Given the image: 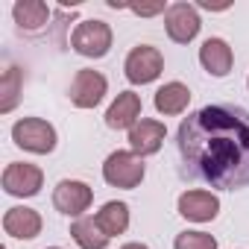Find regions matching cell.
<instances>
[{
  "label": "cell",
  "instance_id": "obj_15",
  "mask_svg": "<svg viewBox=\"0 0 249 249\" xmlns=\"http://www.w3.org/2000/svg\"><path fill=\"white\" fill-rule=\"evenodd\" d=\"M12 15H15V24L24 33H38L50 21V9H47V3H41V0H18L12 6Z\"/></svg>",
  "mask_w": 249,
  "mask_h": 249
},
{
  "label": "cell",
  "instance_id": "obj_16",
  "mask_svg": "<svg viewBox=\"0 0 249 249\" xmlns=\"http://www.w3.org/2000/svg\"><path fill=\"white\" fill-rule=\"evenodd\" d=\"M191 103V91L182 82H167L156 91V108L161 114H182Z\"/></svg>",
  "mask_w": 249,
  "mask_h": 249
},
{
  "label": "cell",
  "instance_id": "obj_6",
  "mask_svg": "<svg viewBox=\"0 0 249 249\" xmlns=\"http://www.w3.org/2000/svg\"><path fill=\"white\" fill-rule=\"evenodd\" d=\"M164 27H167L170 41L188 44V41L196 38V33H199L202 24H199V15H196V6H191V3H173L164 12Z\"/></svg>",
  "mask_w": 249,
  "mask_h": 249
},
{
  "label": "cell",
  "instance_id": "obj_1",
  "mask_svg": "<svg viewBox=\"0 0 249 249\" xmlns=\"http://www.w3.org/2000/svg\"><path fill=\"white\" fill-rule=\"evenodd\" d=\"M182 176L220 191L249 185V111L211 103L182 120L176 132Z\"/></svg>",
  "mask_w": 249,
  "mask_h": 249
},
{
  "label": "cell",
  "instance_id": "obj_12",
  "mask_svg": "<svg viewBox=\"0 0 249 249\" xmlns=\"http://www.w3.org/2000/svg\"><path fill=\"white\" fill-rule=\"evenodd\" d=\"M141 117V97L135 91H123L106 111V123L111 129H132Z\"/></svg>",
  "mask_w": 249,
  "mask_h": 249
},
{
  "label": "cell",
  "instance_id": "obj_9",
  "mask_svg": "<svg viewBox=\"0 0 249 249\" xmlns=\"http://www.w3.org/2000/svg\"><path fill=\"white\" fill-rule=\"evenodd\" d=\"M91 188L85 182H76V179H62L53 191V205L68 214V217H79L82 211H88L91 205Z\"/></svg>",
  "mask_w": 249,
  "mask_h": 249
},
{
  "label": "cell",
  "instance_id": "obj_11",
  "mask_svg": "<svg viewBox=\"0 0 249 249\" xmlns=\"http://www.w3.org/2000/svg\"><path fill=\"white\" fill-rule=\"evenodd\" d=\"M220 211V199L211 191H188L179 196V214L194 223H208Z\"/></svg>",
  "mask_w": 249,
  "mask_h": 249
},
{
  "label": "cell",
  "instance_id": "obj_21",
  "mask_svg": "<svg viewBox=\"0 0 249 249\" xmlns=\"http://www.w3.org/2000/svg\"><path fill=\"white\" fill-rule=\"evenodd\" d=\"M135 15H144V18H150V15H159V12H164V3H141V6H129Z\"/></svg>",
  "mask_w": 249,
  "mask_h": 249
},
{
  "label": "cell",
  "instance_id": "obj_2",
  "mask_svg": "<svg viewBox=\"0 0 249 249\" xmlns=\"http://www.w3.org/2000/svg\"><path fill=\"white\" fill-rule=\"evenodd\" d=\"M103 179L111 185V188H123V191H132L141 185L144 179V161L135 156V153H126V150H117L106 159L103 164Z\"/></svg>",
  "mask_w": 249,
  "mask_h": 249
},
{
  "label": "cell",
  "instance_id": "obj_14",
  "mask_svg": "<svg viewBox=\"0 0 249 249\" xmlns=\"http://www.w3.org/2000/svg\"><path fill=\"white\" fill-rule=\"evenodd\" d=\"M3 229H6V234H12V237L33 240V237L41 231V217H38V211H33V208L18 205V208H9V211H6Z\"/></svg>",
  "mask_w": 249,
  "mask_h": 249
},
{
  "label": "cell",
  "instance_id": "obj_4",
  "mask_svg": "<svg viewBox=\"0 0 249 249\" xmlns=\"http://www.w3.org/2000/svg\"><path fill=\"white\" fill-rule=\"evenodd\" d=\"M71 44L79 56H88V59H100L108 53L111 47V27L106 21H82L73 36H71Z\"/></svg>",
  "mask_w": 249,
  "mask_h": 249
},
{
  "label": "cell",
  "instance_id": "obj_5",
  "mask_svg": "<svg viewBox=\"0 0 249 249\" xmlns=\"http://www.w3.org/2000/svg\"><path fill=\"white\" fill-rule=\"evenodd\" d=\"M123 71H126V79L132 85H147L153 79H159V73L164 71V59L156 47L150 44H141L135 47L129 56H126V65H123Z\"/></svg>",
  "mask_w": 249,
  "mask_h": 249
},
{
  "label": "cell",
  "instance_id": "obj_7",
  "mask_svg": "<svg viewBox=\"0 0 249 249\" xmlns=\"http://www.w3.org/2000/svg\"><path fill=\"white\" fill-rule=\"evenodd\" d=\"M41 182H44V173L27 161H12L3 170V188L12 196H36L41 191Z\"/></svg>",
  "mask_w": 249,
  "mask_h": 249
},
{
  "label": "cell",
  "instance_id": "obj_18",
  "mask_svg": "<svg viewBox=\"0 0 249 249\" xmlns=\"http://www.w3.org/2000/svg\"><path fill=\"white\" fill-rule=\"evenodd\" d=\"M97 223L108 237L123 234L129 229V205L126 202H106L100 208V214H97Z\"/></svg>",
  "mask_w": 249,
  "mask_h": 249
},
{
  "label": "cell",
  "instance_id": "obj_19",
  "mask_svg": "<svg viewBox=\"0 0 249 249\" xmlns=\"http://www.w3.org/2000/svg\"><path fill=\"white\" fill-rule=\"evenodd\" d=\"M21 82H24L21 68H6L3 82H0V91H3V100H0V111H12V108H15V103H18V91H21Z\"/></svg>",
  "mask_w": 249,
  "mask_h": 249
},
{
  "label": "cell",
  "instance_id": "obj_8",
  "mask_svg": "<svg viewBox=\"0 0 249 249\" xmlns=\"http://www.w3.org/2000/svg\"><path fill=\"white\" fill-rule=\"evenodd\" d=\"M106 88L108 82L100 71H79L71 82V103L79 108H94L106 97Z\"/></svg>",
  "mask_w": 249,
  "mask_h": 249
},
{
  "label": "cell",
  "instance_id": "obj_20",
  "mask_svg": "<svg viewBox=\"0 0 249 249\" xmlns=\"http://www.w3.org/2000/svg\"><path fill=\"white\" fill-rule=\"evenodd\" d=\"M173 249H217V240L205 231H182L176 234Z\"/></svg>",
  "mask_w": 249,
  "mask_h": 249
},
{
  "label": "cell",
  "instance_id": "obj_3",
  "mask_svg": "<svg viewBox=\"0 0 249 249\" xmlns=\"http://www.w3.org/2000/svg\"><path fill=\"white\" fill-rule=\"evenodd\" d=\"M12 138H15V144L21 150L38 153V156L53 153V147H56V129L50 126L47 120H41V117H24V120H18L15 126H12Z\"/></svg>",
  "mask_w": 249,
  "mask_h": 249
},
{
  "label": "cell",
  "instance_id": "obj_23",
  "mask_svg": "<svg viewBox=\"0 0 249 249\" xmlns=\"http://www.w3.org/2000/svg\"><path fill=\"white\" fill-rule=\"evenodd\" d=\"M50 249H59V246H50Z\"/></svg>",
  "mask_w": 249,
  "mask_h": 249
},
{
  "label": "cell",
  "instance_id": "obj_10",
  "mask_svg": "<svg viewBox=\"0 0 249 249\" xmlns=\"http://www.w3.org/2000/svg\"><path fill=\"white\" fill-rule=\"evenodd\" d=\"M164 135H167V129H164L161 120H138L129 129V147H132V153L138 159L141 156H153V153L161 150Z\"/></svg>",
  "mask_w": 249,
  "mask_h": 249
},
{
  "label": "cell",
  "instance_id": "obj_13",
  "mask_svg": "<svg viewBox=\"0 0 249 249\" xmlns=\"http://www.w3.org/2000/svg\"><path fill=\"white\" fill-rule=\"evenodd\" d=\"M199 62H202V68H205L211 76H226V73L231 71L234 56H231V47H229L223 38H208V41L199 47Z\"/></svg>",
  "mask_w": 249,
  "mask_h": 249
},
{
  "label": "cell",
  "instance_id": "obj_17",
  "mask_svg": "<svg viewBox=\"0 0 249 249\" xmlns=\"http://www.w3.org/2000/svg\"><path fill=\"white\" fill-rule=\"evenodd\" d=\"M71 234H73V240H76L82 249H106L108 240H111V237L100 229L97 217H79V220H73Z\"/></svg>",
  "mask_w": 249,
  "mask_h": 249
},
{
  "label": "cell",
  "instance_id": "obj_22",
  "mask_svg": "<svg viewBox=\"0 0 249 249\" xmlns=\"http://www.w3.org/2000/svg\"><path fill=\"white\" fill-rule=\"evenodd\" d=\"M120 249H150V246H144V243H126V246H120Z\"/></svg>",
  "mask_w": 249,
  "mask_h": 249
}]
</instances>
